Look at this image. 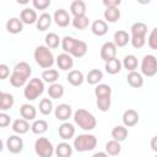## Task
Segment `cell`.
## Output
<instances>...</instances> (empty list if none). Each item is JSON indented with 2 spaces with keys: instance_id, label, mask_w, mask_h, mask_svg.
Wrapping results in <instances>:
<instances>
[{
  "instance_id": "obj_1",
  "label": "cell",
  "mask_w": 157,
  "mask_h": 157,
  "mask_svg": "<svg viewBox=\"0 0 157 157\" xmlns=\"http://www.w3.org/2000/svg\"><path fill=\"white\" fill-rule=\"evenodd\" d=\"M61 48H63L64 53H67L74 58L85 56L87 53V49H88L86 42L76 39V38L70 37V36H65L61 39Z\"/></svg>"
},
{
  "instance_id": "obj_2",
  "label": "cell",
  "mask_w": 157,
  "mask_h": 157,
  "mask_svg": "<svg viewBox=\"0 0 157 157\" xmlns=\"http://www.w3.org/2000/svg\"><path fill=\"white\" fill-rule=\"evenodd\" d=\"M32 74V67L26 61H20L15 65L13 71L10 76V83L13 87H22L26 86L28 82V78Z\"/></svg>"
},
{
  "instance_id": "obj_3",
  "label": "cell",
  "mask_w": 157,
  "mask_h": 157,
  "mask_svg": "<svg viewBox=\"0 0 157 157\" xmlns=\"http://www.w3.org/2000/svg\"><path fill=\"white\" fill-rule=\"evenodd\" d=\"M94 94H96V104L101 112H108L110 108V102H112V88L107 83H98L97 87L94 88Z\"/></svg>"
},
{
  "instance_id": "obj_4",
  "label": "cell",
  "mask_w": 157,
  "mask_h": 157,
  "mask_svg": "<svg viewBox=\"0 0 157 157\" xmlns=\"http://www.w3.org/2000/svg\"><path fill=\"white\" fill-rule=\"evenodd\" d=\"M74 121L75 124H77L82 130H86V131H91L96 128L97 125V120L94 118V115L86 110V109H77L75 113H74Z\"/></svg>"
},
{
  "instance_id": "obj_5",
  "label": "cell",
  "mask_w": 157,
  "mask_h": 157,
  "mask_svg": "<svg viewBox=\"0 0 157 157\" xmlns=\"http://www.w3.org/2000/svg\"><path fill=\"white\" fill-rule=\"evenodd\" d=\"M36 63L42 67V69H50L54 64V55L50 52V49L47 45H38L34 49L33 53Z\"/></svg>"
},
{
  "instance_id": "obj_6",
  "label": "cell",
  "mask_w": 157,
  "mask_h": 157,
  "mask_svg": "<svg viewBox=\"0 0 157 157\" xmlns=\"http://www.w3.org/2000/svg\"><path fill=\"white\" fill-rule=\"evenodd\" d=\"M131 44L134 48L140 49L146 44V33H147V26L144 22H135L131 26Z\"/></svg>"
},
{
  "instance_id": "obj_7",
  "label": "cell",
  "mask_w": 157,
  "mask_h": 157,
  "mask_svg": "<svg viewBox=\"0 0 157 157\" xmlns=\"http://www.w3.org/2000/svg\"><path fill=\"white\" fill-rule=\"evenodd\" d=\"M43 92H44V81L38 77L31 78L23 88V96L28 101L37 99Z\"/></svg>"
},
{
  "instance_id": "obj_8",
  "label": "cell",
  "mask_w": 157,
  "mask_h": 157,
  "mask_svg": "<svg viewBox=\"0 0 157 157\" xmlns=\"http://www.w3.org/2000/svg\"><path fill=\"white\" fill-rule=\"evenodd\" d=\"M97 146V137L92 134H81L74 140V148L77 152L92 151Z\"/></svg>"
},
{
  "instance_id": "obj_9",
  "label": "cell",
  "mask_w": 157,
  "mask_h": 157,
  "mask_svg": "<svg viewBox=\"0 0 157 157\" xmlns=\"http://www.w3.org/2000/svg\"><path fill=\"white\" fill-rule=\"evenodd\" d=\"M34 152L38 157H52L55 153V147L47 137H39L34 142Z\"/></svg>"
},
{
  "instance_id": "obj_10",
  "label": "cell",
  "mask_w": 157,
  "mask_h": 157,
  "mask_svg": "<svg viewBox=\"0 0 157 157\" xmlns=\"http://www.w3.org/2000/svg\"><path fill=\"white\" fill-rule=\"evenodd\" d=\"M141 74L152 77L157 74V58L152 54H146L141 60Z\"/></svg>"
},
{
  "instance_id": "obj_11",
  "label": "cell",
  "mask_w": 157,
  "mask_h": 157,
  "mask_svg": "<svg viewBox=\"0 0 157 157\" xmlns=\"http://www.w3.org/2000/svg\"><path fill=\"white\" fill-rule=\"evenodd\" d=\"M6 148L9 152L16 155L23 150V140L20 135H11L6 140Z\"/></svg>"
},
{
  "instance_id": "obj_12",
  "label": "cell",
  "mask_w": 157,
  "mask_h": 157,
  "mask_svg": "<svg viewBox=\"0 0 157 157\" xmlns=\"http://www.w3.org/2000/svg\"><path fill=\"white\" fill-rule=\"evenodd\" d=\"M53 20H54V22H55L59 27H61V28L67 27L69 23L72 21V20L70 18L69 12H67L65 9H58V10H55V12H54V15H53Z\"/></svg>"
},
{
  "instance_id": "obj_13",
  "label": "cell",
  "mask_w": 157,
  "mask_h": 157,
  "mask_svg": "<svg viewBox=\"0 0 157 157\" xmlns=\"http://www.w3.org/2000/svg\"><path fill=\"white\" fill-rule=\"evenodd\" d=\"M101 58L105 63L117 58V45L113 42H105L101 48Z\"/></svg>"
},
{
  "instance_id": "obj_14",
  "label": "cell",
  "mask_w": 157,
  "mask_h": 157,
  "mask_svg": "<svg viewBox=\"0 0 157 157\" xmlns=\"http://www.w3.org/2000/svg\"><path fill=\"white\" fill-rule=\"evenodd\" d=\"M71 114H72V108L70 104L66 103H61L54 109V115L60 121H66L71 117Z\"/></svg>"
},
{
  "instance_id": "obj_15",
  "label": "cell",
  "mask_w": 157,
  "mask_h": 157,
  "mask_svg": "<svg viewBox=\"0 0 157 157\" xmlns=\"http://www.w3.org/2000/svg\"><path fill=\"white\" fill-rule=\"evenodd\" d=\"M56 65L60 70H64V71H67L70 69H72L74 66V59L70 54L67 53H61L56 56Z\"/></svg>"
},
{
  "instance_id": "obj_16",
  "label": "cell",
  "mask_w": 157,
  "mask_h": 157,
  "mask_svg": "<svg viewBox=\"0 0 157 157\" xmlns=\"http://www.w3.org/2000/svg\"><path fill=\"white\" fill-rule=\"evenodd\" d=\"M139 113L135 110V109H128L124 112L123 114V124L124 126L126 128H131V126H135L137 123H139Z\"/></svg>"
},
{
  "instance_id": "obj_17",
  "label": "cell",
  "mask_w": 157,
  "mask_h": 157,
  "mask_svg": "<svg viewBox=\"0 0 157 157\" xmlns=\"http://www.w3.org/2000/svg\"><path fill=\"white\" fill-rule=\"evenodd\" d=\"M20 18L23 22V25H33V23H37V21H38V16H37L36 10H33L31 7L23 9L21 11Z\"/></svg>"
},
{
  "instance_id": "obj_18",
  "label": "cell",
  "mask_w": 157,
  "mask_h": 157,
  "mask_svg": "<svg viewBox=\"0 0 157 157\" xmlns=\"http://www.w3.org/2000/svg\"><path fill=\"white\" fill-rule=\"evenodd\" d=\"M20 114H21L22 119H25L27 121L34 120L37 117V109L34 108V105H32L29 103H25L20 108Z\"/></svg>"
},
{
  "instance_id": "obj_19",
  "label": "cell",
  "mask_w": 157,
  "mask_h": 157,
  "mask_svg": "<svg viewBox=\"0 0 157 157\" xmlns=\"http://www.w3.org/2000/svg\"><path fill=\"white\" fill-rule=\"evenodd\" d=\"M58 132H59V136L63 139V140H70L75 136V128L72 124L67 123V121H64L59 129H58Z\"/></svg>"
},
{
  "instance_id": "obj_20",
  "label": "cell",
  "mask_w": 157,
  "mask_h": 157,
  "mask_svg": "<svg viewBox=\"0 0 157 157\" xmlns=\"http://www.w3.org/2000/svg\"><path fill=\"white\" fill-rule=\"evenodd\" d=\"M91 31L94 36L102 37V36L107 34V32H108V23L104 20H96L91 25Z\"/></svg>"
},
{
  "instance_id": "obj_21",
  "label": "cell",
  "mask_w": 157,
  "mask_h": 157,
  "mask_svg": "<svg viewBox=\"0 0 157 157\" xmlns=\"http://www.w3.org/2000/svg\"><path fill=\"white\" fill-rule=\"evenodd\" d=\"M6 29H7L9 33H12V34L21 33L22 29H23V22L21 21V18L12 17V18L7 20V22H6Z\"/></svg>"
},
{
  "instance_id": "obj_22",
  "label": "cell",
  "mask_w": 157,
  "mask_h": 157,
  "mask_svg": "<svg viewBox=\"0 0 157 157\" xmlns=\"http://www.w3.org/2000/svg\"><path fill=\"white\" fill-rule=\"evenodd\" d=\"M113 43L117 45V48L119 47V48H121V47H125L129 42H130V36H129V33L126 32V31H123V29H119V31H117L115 33H114V36H113Z\"/></svg>"
},
{
  "instance_id": "obj_23",
  "label": "cell",
  "mask_w": 157,
  "mask_h": 157,
  "mask_svg": "<svg viewBox=\"0 0 157 157\" xmlns=\"http://www.w3.org/2000/svg\"><path fill=\"white\" fill-rule=\"evenodd\" d=\"M66 78H67V82L75 87L81 86L85 81V76L80 70H70Z\"/></svg>"
},
{
  "instance_id": "obj_24",
  "label": "cell",
  "mask_w": 157,
  "mask_h": 157,
  "mask_svg": "<svg viewBox=\"0 0 157 157\" xmlns=\"http://www.w3.org/2000/svg\"><path fill=\"white\" fill-rule=\"evenodd\" d=\"M15 99L13 96L6 92H0V110L1 112H6L9 109H11L13 107Z\"/></svg>"
},
{
  "instance_id": "obj_25",
  "label": "cell",
  "mask_w": 157,
  "mask_h": 157,
  "mask_svg": "<svg viewBox=\"0 0 157 157\" xmlns=\"http://www.w3.org/2000/svg\"><path fill=\"white\" fill-rule=\"evenodd\" d=\"M126 81L128 83L134 87V88H140L144 86V77L141 74L136 72V71H132V72H129L128 76H126Z\"/></svg>"
},
{
  "instance_id": "obj_26",
  "label": "cell",
  "mask_w": 157,
  "mask_h": 157,
  "mask_svg": "<svg viewBox=\"0 0 157 157\" xmlns=\"http://www.w3.org/2000/svg\"><path fill=\"white\" fill-rule=\"evenodd\" d=\"M29 124H28V121L27 120H25V119H16V120H13V123H12V130H13V132L15 134H17V135H23V134H26L28 130H29Z\"/></svg>"
},
{
  "instance_id": "obj_27",
  "label": "cell",
  "mask_w": 157,
  "mask_h": 157,
  "mask_svg": "<svg viewBox=\"0 0 157 157\" xmlns=\"http://www.w3.org/2000/svg\"><path fill=\"white\" fill-rule=\"evenodd\" d=\"M70 12L74 15V17L77 16H85L86 13V4L82 0H75L70 5Z\"/></svg>"
},
{
  "instance_id": "obj_28",
  "label": "cell",
  "mask_w": 157,
  "mask_h": 157,
  "mask_svg": "<svg viewBox=\"0 0 157 157\" xmlns=\"http://www.w3.org/2000/svg\"><path fill=\"white\" fill-rule=\"evenodd\" d=\"M103 16L107 23H114L120 18V10L118 7H105Z\"/></svg>"
},
{
  "instance_id": "obj_29",
  "label": "cell",
  "mask_w": 157,
  "mask_h": 157,
  "mask_svg": "<svg viewBox=\"0 0 157 157\" xmlns=\"http://www.w3.org/2000/svg\"><path fill=\"white\" fill-rule=\"evenodd\" d=\"M52 21H53V17H52L49 13L43 12V13L38 17V21H37V23H36L37 29H38V31H42V32H43V31H47V29L50 27Z\"/></svg>"
},
{
  "instance_id": "obj_30",
  "label": "cell",
  "mask_w": 157,
  "mask_h": 157,
  "mask_svg": "<svg viewBox=\"0 0 157 157\" xmlns=\"http://www.w3.org/2000/svg\"><path fill=\"white\" fill-rule=\"evenodd\" d=\"M121 67H123V63H121L119 59H117V58H114V59L107 61L105 65H104V69H105V71H107L109 75H115V74L120 72Z\"/></svg>"
},
{
  "instance_id": "obj_31",
  "label": "cell",
  "mask_w": 157,
  "mask_h": 157,
  "mask_svg": "<svg viewBox=\"0 0 157 157\" xmlns=\"http://www.w3.org/2000/svg\"><path fill=\"white\" fill-rule=\"evenodd\" d=\"M56 157H71L72 156V146L67 142H60L55 147Z\"/></svg>"
},
{
  "instance_id": "obj_32",
  "label": "cell",
  "mask_w": 157,
  "mask_h": 157,
  "mask_svg": "<svg viewBox=\"0 0 157 157\" xmlns=\"http://www.w3.org/2000/svg\"><path fill=\"white\" fill-rule=\"evenodd\" d=\"M128 134H129L128 132V129L124 125H117L112 130V137H113V140L119 141V142L124 141L128 137Z\"/></svg>"
},
{
  "instance_id": "obj_33",
  "label": "cell",
  "mask_w": 157,
  "mask_h": 157,
  "mask_svg": "<svg viewBox=\"0 0 157 157\" xmlns=\"http://www.w3.org/2000/svg\"><path fill=\"white\" fill-rule=\"evenodd\" d=\"M121 63H123L124 69H126V70L130 71V72L135 71V70L137 69V64H139V63H137V58H136L135 55H132V54L125 55Z\"/></svg>"
},
{
  "instance_id": "obj_34",
  "label": "cell",
  "mask_w": 157,
  "mask_h": 157,
  "mask_svg": "<svg viewBox=\"0 0 157 157\" xmlns=\"http://www.w3.org/2000/svg\"><path fill=\"white\" fill-rule=\"evenodd\" d=\"M59 78V71L55 69H47L42 72V80L47 83H55Z\"/></svg>"
},
{
  "instance_id": "obj_35",
  "label": "cell",
  "mask_w": 157,
  "mask_h": 157,
  "mask_svg": "<svg viewBox=\"0 0 157 157\" xmlns=\"http://www.w3.org/2000/svg\"><path fill=\"white\" fill-rule=\"evenodd\" d=\"M48 94L50 98L53 99H58V98H61L63 94H64V86L61 83H52L48 88Z\"/></svg>"
},
{
  "instance_id": "obj_36",
  "label": "cell",
  "mask_w": 157,
  "mask_h": 157,
  "mask_svg": "<svg viewBox=\"0 0 157 157\" xmlns=\"http://www.w3.org/2000/svg\"><path fill=\"white\" fill-rule=\"evenodd\" d=\"M48 128H49V126H48V123H47L45 120H43V119L34 120L33 124L31 125V130H32V132L36 134V135H42V134L47 132Z\"/></svg>"
},
{
  "instance_id": "obj_37",
  "label": "cell",
  "mask_w": 157,
  "mask_h": 157,
  "mask_svg": "<svg viewBox=\"0 0 157 157\" xmlns=\"http://www.w3.org/2000/svg\"><path fill=\"white\" fill-rule=\"evenodd\" d=\"M103 78V72L99 69H92L88 71L86 76V81L90 85H98V82Z\"/></svg>"
},
{
  "instance_id": "obj_38",
  "label": "cell",
  "mask_w": 157,
  "mask_h": 157,
  "mask_svg": "<svg viewBox=\"0 0 157 157\" xmlns=\"http://www.w3.org/2000/svg\"><path fill=\"white\" fill-rule=\"evenodd\" d=\"M120 151H121V146H120L119 141L110 140L105 144V152L109 156H118L120 153Z\"/></svg>"
},
{
  "instance_id": "obj_39",
  "label": "cell",
  "mask_w": 157,
  "mask_h": 157,
  "mask_svg": "<svg viewBox=\"0 0 157 157\" xmlns=\"http://www.w3.org/2000/svg\"><path fill=\"white\" fill-rule=\"evenodd\" d=\"M72 26L76 28V29H86L90 25V20L88 17L85 15V16H77V17H74L72 21H71Z\"/></svg>"
},
{
  "instance_id": "obj_40",
  "label": "cell",
  "mask_w": 157,
  "mask_h": 157,
  "mask_svg": "<svg viewBox=\"0 0 157 157\" xmlns=\"http://www.w3.org/2000/svg\"><path fill=\"white\" fill-rule=\"evenodd\" d=\"M45 45L49 48V49H55V48H58L59 47V44H60V38H59V36L56 34V33H54V32H50V33H48L47 36H45Z\"/></svg>"
},
{
  "instance_id": "obj_41",
  "label": "cell",
  "mask_w": 157,
  "mask_h": 157,
  "mask_svg": "<svg viewBox=\"0 0 157 157\" xmlns=\"http://www.w3.org/2000/svg\"><path fill=\"white\" fill-rule=\"evenodd\" d=\"M53 102L50 98H43L40 102H39V112L43 114V115H49L52 112H53Z\"/></svg>"
},
{
  "instance_id": "obj_42",
  "label": "cell",
  "mask_w": 157,
  "mask_h": 157,
  "mask_svg": "<svg viewBox=\"0 0 157 157\" xmlns=\"http://www.w3.org/2000/svg\"><path fill=\"white\" fill-rule=\"evenodd\" d=\"M147 43H148V47L151 49L157 50V27H155L151 31V33H150V36L147 38Z\"/></svg>"
},
{
  "instance_id": "obj_43",
  "label": "cell",
  "mask_w": 157,
  "mask_h": 157,
  "mask_svg": "<svg viewBox=\"0 0 157 157\" xmlns=\"http://www.w3.org/2000/svg\"><path fill=\"white\" fill-rule=\"evenodd\" d=\"M32 4L36 10H45L47 7L50 6L52 2H50V0H33Z\"/></svg>"
},
{
  "instance_id": "obj_44",
  "label": "cell",
  "mask_w": 157,
  "mask_h": 157,
  "mask_svg": "<svg viewBox=\"0 0 157 157\" xmlns=\"http://www.w3.org/2000/svg\"><path fill=\"white\" fill-rule=\"evenodd\" d=\"M11 123V118L9 114H6L5 112H1L0 113V126L1 128H6L7 125H10Z\"/></svg>"
},
{
  "instance_id": "obj_45",
  "label": "cell",
  "mask_w": 157,
  "mask_h": 157,
  "mask_svg": "<svg viewBox=\"0 0 157 157\" xmlns=\"http://www.w3.org/2000/svg\"><path fill=\"white\" fill-rule=\"evenodd\" d=\"M10 75V69L6 64H1L0 65V80H5L7 78V76Z\"/></svg>"
},
{
  "instance_id": "obj_46",
  "label": "cell",
  "mask_w": 157,
  "mask_h": 157,
  "mask_svg": "<svg viewBox=\"0 0 157 157\" xmlns=\"http://www.w3.org/2000/svg\"><path fill=\"white\" fill-rule=\"evenodd\" d=\"M120 2V0H103V5L105 7H118Z\"/></svg>"
},
{
  "instance_id": "obj_47",
  "label": "cell",
  "mask_w": 157,
  "mask_h": 157,
  "mask_svg": "<svg viewBox=\"0 0 157 157\" xmlns=\"http://www.w3.org/2000/svg\"><path fill=\"white\" fill-rule=\"evenodd\" d=\"M150 146H151L152 151H155V152L157 153V135L153 136V137L151 139V141H150Z\"/></svg>"
},
{
  "instance_id": "obj_48",
  "label": "cell",
  "mask_w": 157,
  "mask_h": 157,
  "mask_svg": "<svg viewBox=\"0 0 157 157\" xmlns=\"http://www.w3.org/2000/svg\"><path fill=\"white\" fill-rule=\"evenodd\" d=\"M109 155L107 152H96L94 155H92V157H108Z\"/></svg>"
},
{
  "instance_id": "obj_49",
  "label": "cell",
  "mask_w": 157,
  "mask_h": 157,
  "mask_svg": "<svg viewBox=\"0 0 157 157\" xmlns=\"http://www.w3.org/2000/svg\"><path fill=\"white\" fill-rule=\"evenodd\" d=\"M155 157H157V155H156V156H155Z\"/></svg>"
}]
</instances>
